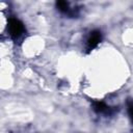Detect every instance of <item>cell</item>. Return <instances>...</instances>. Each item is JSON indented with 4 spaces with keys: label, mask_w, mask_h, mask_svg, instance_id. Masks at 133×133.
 <instances>
[{
    "label": "cell",
    "mask_w": 133,
    "mask_h": 133,
    "mask_svg": "<svg viewBox=\"0 0 133 133\" xmlns=\"http://www.w3.org/2000/svg\"><path fill=\"white\" fill-rule=\"evenodd\" d=\"M8 32H9V35L12 37V38H19L25 31V28H24V25L23 23L16 19V18H10L8 20Z\"/></svg>",
    "instance_id": "1"
},
{
    "label": "cell",
    "mask_w": 133,
    "mask_h": 133,
    "mask_svg": "<svg viewBox=\"0 0 133 133\" xmlns=\"http://www.w3.org/2000/svg\"><path fill=\"white\" fill-rule=\"evenodd\" d=\"M128 111H129V114H130L131 119L133 122V101H129L128 102Z\"/></svg>",
    "instance_id": "5"
},
{
    "label": "cell",
    "mask_w": 133,
    "mask_h": 133,
    "mask_svg": "<svg viewBox=\"0 0 133 133\" xmlns=\"http://www.w3.org/2000/svg\"><path fill=\"white\" fill-rule=\"evenodd\" d=\"M92 107H94V110L98 113H111L112 112L110 107L107 106L104 102H100V101L94 102Z\"/></svg>",
    "instance_id": "3"
},
{
    "label": "cell",
    "mask_w": 133,
    "mask_h": 133,
    "mask_svg": "<svg viewBox=\"0 0 133 133\" xmlns=\"http://www.w3.org/2000/svg\"><path fill=\"white\" fill-rule=\"evenodd\" d=\"M56 6L57 8L62 11V12H66L69 11V3L66 1H57L56 2Z\"/></svg>",
    "instance_id": "4"
},
{
    "label": "cell",
    "mask_w": 133,
    "mask_h": 133,
    "mask_svg": "<svg viewBox=\"0 0 133 133\" xmlns=\"http://www.w3.org/2000/svg\"><path fill=\"white\" fill-rule=\"evenodd\" d=\"M101 39H102V33H101V31H99V30L91 31L90 34H89V36H88V38H87V41H86V50L87 51H90V50L95 49L99 45V43L101 42Z\"/></svg>",
    "instance_id": "2"
}]
</instances>
